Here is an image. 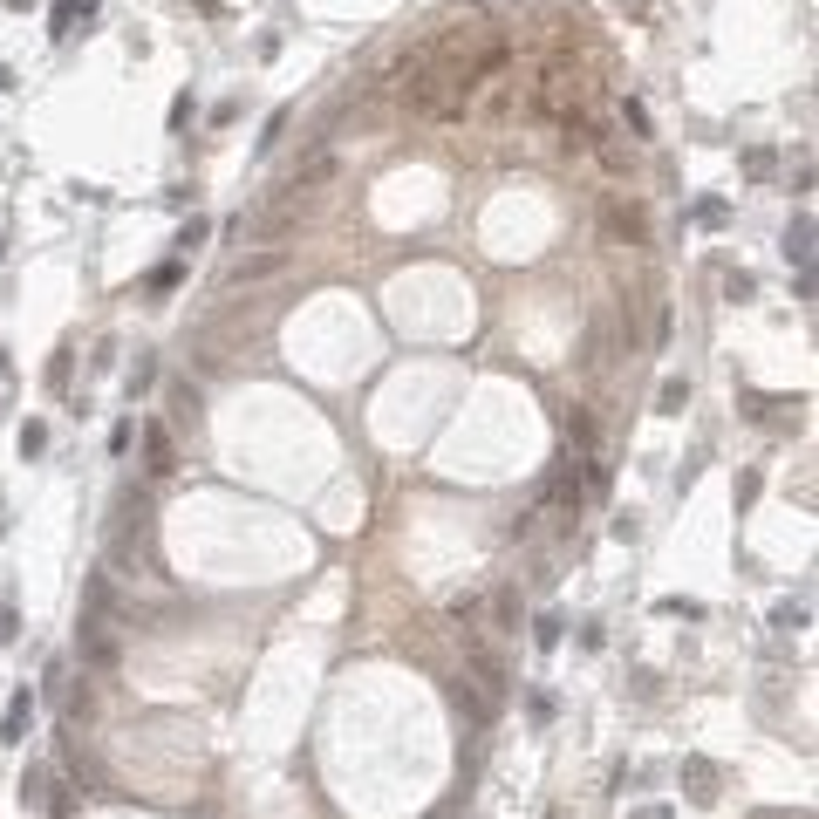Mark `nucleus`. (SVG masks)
<instances>
[{
	"label": "nucleus",
	"instance_id": "9",
	"mask_svg": "<svg viewBox=\"0 0 819 819\" xmlns=\"http://www.w3.org/2000/svg\"><path fill=\"white\" fill-rule=\"evenodd\" d=\"M635 819H669V806H642V813H635Z\"/></svg>",
	"mask_w": 819,
	"mask_h": 819
},
{
	"label": "nucleus",
	"instance_id": "7",
	"mask_svg": "<svg viewBox=\"0 0 819 819\" xmlns=\"http://www.w3.org/2000/svg\"><path fill=\"white\" fill-rule=\"evenodd\" d=\"M21 799L41 806V799H48V772H28V779H21Z\"/></svg>",
	"mask_w": 819,
	"mask_h": 819
},
{
	"label": "nucleus",
	"instance_id": "6",
	"mask_svg": "<svg viewBox=\"0 0 819 819\" xmlns=\"http://www.w3.org/2000/svg\"><path fill=\"white\" fill-rule=\"evenodd\" d=\"M806 239H813V226H806V219H799V226H792V233H785V253H792V260H806V253H813V246H806Z\"/></svg>",
	"mask_w": 819,
	"mask_h": 819
},
{
	"label": "nucleus",
	"instance_id": "8",
	"mask_svg": "<svg viewBox=\"0 0 819 819\" xmlns=\"http://www.w3.org/2000/svg\"><path fill=\"white\" fill-rule=\"evenodd\" d=\"M683 403H690V390H683V383H676V376H669V383H663V410H669V417H676V410H683Z\"/></svg>",
	"mask_w": 819,
	"mask_h": 819
},
{
	"label": "nucleus",
	"instance_id": "5",
	"mask_svg": "<svg viewBox=\"0 0 819 819\" xmlns=\"http://www.w3.org/2000/svg\"><path fill=\"white\" fill-rule=\"evenodd\" d=\"M273 267H280V253H260V260H246V267H239L233 280H267Z\"/></svg>",
	"mask_w": 819,
	"mask_h": 819
},
{
	"label": "nucleus",
	"instance_id": "1",
	"mask_svg": "<svg viewBox=\"0 0 819 819\" xmlns=\"http://www.w3.org/2000/svg\"><path fill=\"white\" fill-rule=\"evenodd\" d=\"M581 103H587V76L567 69V62H553L540 76V89H533V110H540V117H574Z\"/></svg>",
	"mask_w": 819,
	"mask_h": 819
},
{
	"label": "nucleus",
	"instance_id": "3",
	"mask_svg": "<svg viewBox=\"0 0 819 819\" xmlns=\"http://www.w3.org/2000/svg\"><path fill=\"white\" fill-rule=\"evenodd\" d=\"M144 458H151V471H157V478H164V471H178V451H171L164 424H144Z\"/></svg>",
	"mask_w": 819,
	"mask_h": 819
},
{
	"label": "nucleus",
	"instance_id": "4",
	"mask_svg": "<svg viewBox=\"0 0 819 819\" xmlns=\"http://www.w3.org/2000/svg\"><path fill=\"white\" fill-rule=\"evenodd\" d=\"M82 663H96V669H110V663H117V642L103 635V622H89V628H82Z\"/></svg>",
	"mask_w": 819,
	"mask_h": 819
},
{
	"label": "nucleus",
	"instance_id": "2",
	"mask_svg": "<svg viewBox=\"0 0 819 819\" xmlns=\"http://www.w3.org/2000/svg\"><path fill=\"white\" fill-rule=\"evenodd\" d=\"M28 717H35V697L21 690V697L7 703V717H0V744H21V738H28Z\"/></svg>",
	"mask_w": 819,
	"mask_h": 819
}]
</instances>
